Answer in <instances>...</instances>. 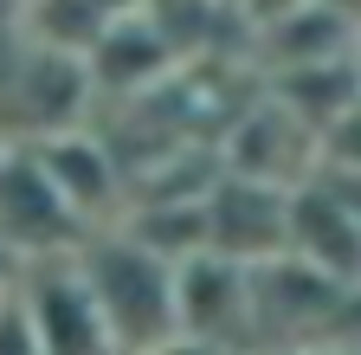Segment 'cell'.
Masks as SVG:
<instances>
[{"label":"cell","instance_id":"6da1fadb","mask_svg":"<svg viewBox=\"0 0 361 355\" xmlns=\"http://www.w3.org/2000/svg\"><path fill=\"white\" fill-rule=\"evenodd\" d=\"M84 272H90V291L104 303V323H110V342H129V349H149V342H174L180 336V317H174V258L142 246L135 233H116L104 246H84Z\"/></svg>","mask_w":361,"mask_h":355},{"label":"cell","instance_id":"7a4b0ae2","mask_svg":"<svg viewBox=\"0 0 361 355\" xmlns=\"http://www.w3.org/2000/svg\"><path fill=\"white\" fill-rule=\"evenodd\" d=\"M174 317L194 342H233L252 330V265L219 246L174 258Z\"/></svg>","mask_w":361,"mask_h":355},{"label":"cell","instance_id":"3957f363","mask_svg":"<svg viewBox=\"0 0 361 355\" xmlns=\"http://www.w3.org/2000/svg\"><path fill=\"white\" fill-rule=\"evenodd\" d=\"M20 297H26V317H32L39 349H104V342H110V323H104L97 291H90L84 258L32 252Z\"/></svg>","mask_w":361,"mask_h":355},{"label":"cell","instance_id":"277c9868","mask_svg":"<svg viewBox=\"0 0 361 355\" xmlns=\"http://www.w3.org/2000/svg\"><path fill=\"white\" fill-rule=\"evenodd\" d=\"M78 207L59 194V181L45 174V162L32 149L0 155V246H26V252H52L71 246Z\"/></svg>","mask_w":361,"mask_h":355},{"label":"cell","instance_id":"5b68a950","mask_svg":"<svg viewBox=\"0 0 361 355\" xmlns=\"http://www.w3.org/2000/svg\"><path fill=\"white\" fill-rule=\"evenodd\" d=\"M290 252L323 265L329 278L355 284L361 278V207H348L329 181H316L310 194H290Z\"/></svg>","mask_w":361,"mask_h":355},{"label":"cell","instance_id":"8992f818","mask_svg":"<svg viewBox=\"0 0 361 355\" xmlns=\"http://www.w3.org/2000/svg\"><path fill=\"white\" fill-rule=\"evenodd\" d=\"M32 155L45 162V174L59 181V194H65L78 213H97V207L116 194V168H110L104 143L78 136V129H52L45 143H32Z\"/></svg>","mask_w":361,"mask_h":355},{"label":"cell","instance_id":"52a82bcc","mask_svg":"<svg viewBox=\"0 0 361 355\" xmlns=\"http://www.w3.org/2000/svg\"><path fill=\"white\" fill-rule=\"evenodd\" d=\"M0 291H13V265H7V252H0Z\"/></svg>","mask_w":361,"mask_h":355}]
</instances>
